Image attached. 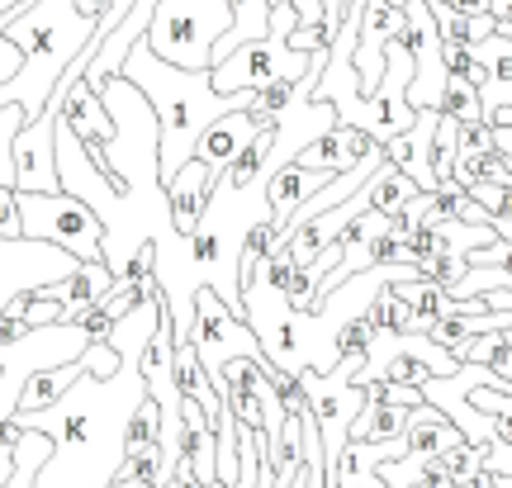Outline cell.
I'll return each mask as SVG.
<instances>
[{
  "mask_svg": "<svg viewBox=\"0 0 512 488\" xmlns=\"http://www.w3.org/2000/svg\"><path fill=\"white\" fill-rule=\"evenodd\" d=\"M162 327L157 304L128 313L114 327L110 342L124 351V365L114 380H91L81 375L72 394L53 403L48 413H15L24 432L53 436V460L38 474V488H110L114 474L124 470V436L133 413L143 408L147 380H143V351L152 346Z\"/></svg>",
  "mask_w": 512,
  "mask_h": 488,
  "instance_id": "obj_1",
  "label": "cell"
},
{
  "mask_svg": "<svg viewBox=\"0 0 512 488\" xmlns=\"http://www.w3.org/2000/svg\"><path fill=\"white\" fill-rule=\"evenodd\" d=\"M124 81H133L147 95V105L157 109V124H162V185H171L185 171V162L200 157L204 133L238 114L252 109L256 95H219L214 91V76L209 72H181L152 53L147 43H138L124 62Z\"/></svg>",
  "mask_w": 512,
  "mask_h": 488,
  "instance_id": "obj_2",
  "label": "cell"
},
{
  "mask_svg": "<svg viewBox=\"0 0 512 488\" xmlns=\"http://www.w3.org/2000/svg\"><path fill=\"white\" fill-rule=\"evenodd\" d=\"M228 29H233L228 0H162L143 43L181 72H214V48Z\"/></svg>",
  "mask_w": 512,
  "mask_h": 488,
  "instance_id": "obj_3",
  "label": "cell"
},
{
  "mask_svg": "<svg viewBox=\"0 0 512 488\" xmlns=\"http://www.w3.org/2000/svg\"><path fill=\"white\" fill-rule=\"evenodd\" d=\"M24 237L29 242H53L76 261H105V223L86 199L76 195H19Z\"/></svg>",
  "mask_w": 512,
  "mask_h": 488,
  "instance_id": "obj_4",
  "label": "cell"
},
{
  "mask_svg": "<svg viewBox=\"0 0 512 488\" xmlns=\"http://www.w3.org/2000/svg\"><path fill=\"white\" fill-rule=\"evenodd\" d=\"M328 57H309L294 53L290 43H275V38H261V43H247L238 53L214 67V91L219 95H242V91H266L275 81H304L309 72H323Z\"/></svg>",
  "mask_w": 512,
  "mask_h": 488,
  "instance_id": "obj_5",
  "label": "cell"
},
{
  "mask_svg": "<svg viewBox=\"0 0 512 488\" xmlns=\"http://www.w3.org/2000/svg\"><path fill=\"white\" fill-rule=\"evenodd\" d=\"M91 346V337L76 323H57V327H34L24 342H10V375L0 380V422H10L19 413V394L29 375L38 370H53V365H72L81 361V351Z\"/></svg>",
  "mask_w": 512,
  "mask_h": 488,
  "instance_id": "obj_6",
  "label": "cell"
},
{
  "mask_svg": "<svg viewBox=\"0 0 512 488\" xmlns=\"http://www.w3.org/2000/svg\"><path fill=\"white\" fill-rule=\"evenodd\" d=\"M403 48L413 53V86H408V105L413 109H441V91H446V48H441L437 10L432 0H408L403 5Z\"/></svg>",
  "mask_w": 512,
  "mask_h": 488,
  "instance_id": "obj_7",
  "label": "cell"
},
{
  "mask_svg": "<svg viewBox=\"0 0 512 488\" xmlns=\"http://www.w3.org/2000/svg\"><path fill=\"white\" fill-rule=\"evenodd\" d=\"M81 271V261L72 252H62L53 242H0V313L10 308L15 294L29 290H53L62 280H72Z\"/></svg>",
  "mask_w": 512,
  "mask_h": 488,
  "instance_id": "obj_8",
  "label": "cell"
},
{
  "mask_svg": "<svg viewBox=\"0 0 512 488\" xmlns=\"http://www.w3.org/2000/svg\"><path fill=\"white\" fill-rule=\"evenodd\" d=\"M190 342L200 346L209 375H219L223 365L238 361V356H256L261 361V342H256L252 323L238 318L209 285H200V294H195V332H190Z\"/></svg>",
  "mask_w": 512,
  "mask_h": 488,
  "instance_id": "obj_9",
  "label": "cell"
},
{
  "mask_svg": "<svg viewBox=\"0 0 512 488\" xmlns=\"http://www.w3.org/2000/svg\"><path fill=\"white\" fill-rule=\"evenodd\" d=\"M403 34V10L389 0H366L361 10V38H356V72H361V100L380 91L389 43Z\"/></svg>",
  "mask_w": 512,
  "mask_h": 488,
  "instance_id": "obj_10",
  "label": "cell"
},
{
  "mask_svg": "<svg viewBox=\"0 0 512 488\" xmlns=\"http://www.w3.org/2000/svg\"><path fill=\"white\" fill-rule=\"evenodd\" d=\"M437 128H441V109H418V124L384 143V162L394 166V171H403L422 195H432V190H437V171H432V143H437Z\"/></svg>",
  "mask_w": 512,
  "mask_h": 488,
  "instance_id": "obj_11",
  "label": "cell"
},
{
  "mask_svg": "<svg viewBox=\"0 0 512 488\" xmlns=\"http://www.w3.org/2000/svg\"><path fill=\"white\" fill-rule=\"evenodd\" d=\"M332 181H337V176H328V171H309V166H299V162L271 171V176H266V209H271L275 228L285 233L294 218H299V209H304L313 195H323Z\"/></svg>",
  "mask_w": 512,
  "mask_h": 488,
  "instance_id": "obj_12",
  "label": "cell"
},
{
  "mask_svg": "<svg viewBox=\"0 0 512 488\" xmlns=\"http://www.w3.org/2000/svg\"><path fill=\"white\" fill-rule=\"evenodd\" d=\"M214 190H219V176H214L200 157H195V162H185L181 176L166 185V199H171V228H176V237H185V242L195 237V228H200V218H204V209H209Z\"/></svg>",
  "mask_w": 512,
  "mask_h": 488,
  "instance_id": "obj_13",
  "label": "cell"
},
{
  "mask_svg": "<svg viewBox=\"0 0 512 488\" xmlns=\"http://www.w3.org/2000/svg\"><path fill=\"white\" fill-rule=\"evenodd\" d=\"M57 124H67L86 143V152L91 157H100L105 147L114 143V114L105 109V100H100V91L95 86H72V95H67V105H62V114H57Z\"/></svg>",
  "mask_w": 512,
  "mask_h": 488,
  "instance_id": "obj_14",
  "label": "cell"
},
{
  "mask_svg": "<svg viewBox=\"0 0 512 488\" xmlns=\"http://www.w3.org/2000/svg\"><path fill=\"white\" fill-rule=\"evenodd\" d=\"M256 133H261V124H256V119L247 114V109H238V114H228V119H219V124L209 128V133H204V143H200V162L209 166V171H214V176L223 181V171H228V166H233V162L242 157V152L252 147Z\"/></svg>",
  "mask_w": 512,
  "mask_h": 488,
  "instance_id": "obj_15",
  "label": "cell"
},
{
  "mask_svg": "<svg viewBox=\"0 0 512 488\" xmlns=\"http://www.w3.org/2000/svg\"><path fill=\"white\" fill-rule=\"evenodd\" d=\"M460 441H465V432H460L456 422L441 413V408L422 403V408H413V422L403 432V455H446V451H456Z\"/></svg>",
  "mask_w": 512,
  "mask_h": 488,
  "instance_id": "obj_16",
  "label": "cell"
},
{
  "mask_svg": "<svg viewBox=\"0 0 512 488\" xmlns=\"http://www.w3.org/2000/svg\"><path fill=\"white\" fill-rule=\"evenodd\" d=\"M114 285H119V275H114L105 261H81V271H76L72 280L53 285V294L67 304V323H76L86 308L105 304V299L114 294Z\"/></svg>",
  "mask_w": 512,
  "mask_h": 488,
  "instance_id": "obj_17",
  "label": "cell"
},
{
  "mask_svg": "<svg viewBox=\"0 0 512 488\" xmlns=\"http://www.w3.org/2000/svg\"><path fill=\"white\" fill-rule=\"evenodd\" d=\"M86 375V365L72 361V365H53V370H38V375H29V384H24V394H19V413H48L53 403H62V398L72 394V384Z\"/></svg>",
  "mask_w": 512,
  "mask_h": 488,
  "instance_id": "obj_18",
  "label": "cell"
},
{
  "mask_svg": "<svg viewBox=\"0 0 512 488\" xmlns=\"http://www.w3.org/2000/svg\"><path fill=\"white\" fill-rule=\"evenodd\" d=\"M389 290L399 294L403 304L413 308V313H418V318H422L427 327L441 323V318H456V313H465V299L446 294L441 285H427V280H418V275H413V280H394Z\"/></svg>",
  "mask_w": 512,
  "mask_h": 488,
  "instance_id": "obj_19",
  "label": "cell"
},
{
  "mask_svg": "<svg viewBox=\"0 0 512 488\" xmlns=\"http://www.w3.org/2000/svg\"><path fill=\"white\" fill-rule=\"evenodd\" d=\"M299 166H309V171H328V176H347V171H356L351 147H347V124L337 119L328 133H318V138L299 152Z\"/></svg>",
  "mask_w": 512,
  "mask_h": 488,
  "instance_id": "obj_20",
  "label": "cell"
},
{
  "mask_svg": "<svg viewBox=\"0 0 512 488\" xmlns=\"http://www.w3.org/2000/svg\"><path fill=\"white\" fill-rule=\"evenodd\" d=\"M408 422H413V408H394V403H370L361 408V417L351 422V441H399L408 432Z\"/></svg>",
  "mask_w": 512,
  "mask_h": 488,
  "instance_id": "obj_21",
  "label": "cell"
},
{
  "mask_svg": "<svg viewBox=\"0 0 512 488\" xmlns=\"http://www.w3.org/2000/svg\"><path fill=\"white\" fill-rule=\"evenodd\" d=\"M370 327H375V337H427V323H422L418 313L403 304L389 285H384L380 299L370 304Z\"/></svg>",
  "mask_w": 512,
  "mask_h": 488,
  "instance_id": "obj_22",
  "label": "cell"
},
{
  "mask_svg": "<svg viewBox=\"0 0 512 488\" xmlns=\"http://www.w3.org/2000/svg\"><path fill=\"white\" fill-rule=\"evenodd\" d=\"M366 195H370V209H380L384 218H394L399 209H408V204H413V199H418L422 190H418L413 181H408L403 171H394V166L384 162L380 171H375V176L366 181Z\"/></svg>",
  "mask_w": 512,
  "mask_h": 488,
  "instance_id": "obj_23",
  "label": "cell"
},
{
  "mask_svg": "<svg viewBox=\"0 0 512 488\" xmlns=\"http://www.w3.org/2000/svg\"><path fill=\"white\" fill-rule=\"evenodd\" d=\"M441 114H446L451 124H484V100H479V86H470L465 76H446Z\"/></svg>",
  "mask_w": 512,
  "mask_h": 488,
  "instance_id": "obj_24",
  "label": "cell"
},
{
  "mask_svg": "<svg viewBox=\"0 0 512 488\" xmlns=\"http://www.w3.org/2000/svg\"><path fill=\"white\" fill-rule=\"evenodd\" d=\"M375 327H370V313H356L347 323L337 327V337H332V365L347 361V356H370L375 351Z\"/></svg>",
  "mask_w": 512,
  "mask_h": 488,
  "instance_id": "obj_25",
  "label": "cell"
},
{
  "mask_svg": "<svg viewBox=\"0 0 512 488\" xmlns=\"http://www.w3.org/2000/svg\"><path fill=\"white\" fill-rule=\"evenodd\" d=\"M456 133H460V124H451V119L441 114L437 143H432V171H437V190H446V185H451V176H456V157H460Z\"/></svg>",
  "mask_w": 512,
  "mask_h": 488,
  "instance_id": "obj_26",
  "label": "cell"
},
{
  "mask_svg": "<svg viewBox=\"0 0 512 488\" xmlns=\"http://www.w3.org/2000/svg\"><path fill=\"white\" fill-rule=\"evenodd\" d=\"M441 29V48H475V15H465L456 5H432Z\"/></svg>",
  "mask_w": 512,
  "mask_h": 488,
  "instance_id": "obj_27",
  "label": "cell"
},
{
  "mask_svg": "<svg viewBox=\"0 0 512 488\" xmlns=\"http://www.w3.org/2000/svg\"><path fill=\"white\" fill-rule=\"evenodd\" d=\"M81 365H86L91 380H114L119 365H124V351H119L114 342H91L86 351H81Z\"/></svg>",
  "mask_w": 512,
  "mask_h": 488,
  "instance_id": "obj_28",
  "label": "cell"
},
{
  "mask_svg": "<svg viewBox=\"0 0 512 488\" xmlns=\"http://www.w3.org/2000/svg\"><path fill=\"white\" fill-rule=\"evenodd\" d=\"M24 323H29V327L67 323V304H62L53 290H34V294H29V308H24Z\"/></svg>",
  "mask_w": 512,
  "mask_h": 488,
  "instance_id": "obj_29",
  "label": "cell"
},
{
  "mask_svg": "<svg viewBox=\"0 0 512 488\" xmlns=\"http://www.w3.org/2000/svg\"><path fill=\"white\" fill-rule=\"evenodd\" d=\"M475 57L489 67V76H494L498 86H512V43H503V38H484V43H475Z\"/></svg>",
  "mask_w": 512,
  "mask_h": 488,
  "instance_id": "obj_30",
  "label": "cell"
},
{
  "mask_svg": "<svg viewBox=\"0 0 512 488\" xmlns=\"http://www.w3.org/2000/svg\"><path fill=\"white\" fill-rule=\"evenodd\" d=\"M465 271H470V261H465V256H432V261H422V266H418V280L441 285V290L451 294V285H456Z\"/></svg>",
  "mask_w": 512,
  "mask_h": 488,
  "instance_id": "obj_31",
  "label": "cell"
},
{
  "mask_svg": "<svg viewBox=\"0 0 512 488\" xmlns=\"http://www.w3.org/2000/svg\"><path fill=\"white\" fill-rule=\"evenodd\" d=\"M503 337H508V332H479V337H470V342H460L451 356H456L460 365H489L498 356Z\"/></svg>",
  "mask_w": 512,
  "mask_h": 488,
  "instance_id": "obj_32",
  "label": "cell"
},
{
  "mask_svg": "<svg viewBox=\"0 0 512 488\" xmlns=\"http://www.w3.org/2000/svg\"><path fill=\"white\" fill-rule=\"evenodd\" d=\"M0 242H24V214H19V190L0 185Z\"/></svg>",
  "mask_w": 512,
  "mask_h": 488,
  "instance_id": "obj_33",
  "label": "cell"
},
{
  "mask_svg": "<svg viewBox=\"0 0 512 488\" xmlns=\"http://www.w3.org/2000/svg\"><path fill=\"white\" fill-rule=\"evenodd\" d=\"M456 143H460V157H489V152H494V128L489 124H460Z\"/></svg>",
  "mask_w": 512,
  "mask_h": 488,
  "instance_id": "obj_34",
  "label": "cell"
},
{
  "mask_svg": "<svg viewBox=\"0 0 512 488\" xmlns=\"http://www.w3.org/2000/svg\"><path fill=\"white\" fill-rule=\"evenodd\" d=\"M299 34V10L294 0H271V38L275 43H290Z\"/></svg>",
  "mask_w": 512,
  "mask_h": 488,
  "instance_id": "obj_35",
  "label": "cell"
},
{
  "mask_svg": "<svg viewBox=\"0 0 512 488\" xmlns=\"http://www.w3.org/2000/svg\"><path fill=\"white\" fill-rule=\"evenodd\" d=\"M484 124H489V128H512V100H508V105H489V109H484Z\"/></svg>",
  "mask_w": 512,
  "mask_h": 488,
  "instance_id": "obj_36",
  "label": "cell"
},
{
  "mask_svg": "<svg viewBox=\"0 0 512 488\" xmlns=\"http://www.w3.org/2000/svg\"><path fill=\"white\" fill-rule=\"evenodd\" d=\"M413 488H465V479H456V474H441V470H432L422 484H413Z\"/></svg>",
  "mask_w": 512,
  "mask_h": 488,
  "instance_id": "obj_37",
  "label": "cell"
},
{
  "mask_svg": "<svg viewBox=\"0 0 512 488\" xmlns=\"http://www.w3.org/2000/svg\"><path fill=\"white\" fill-rule=\"evenodd\" d=\"M323 5H328V0H294V10H299V29H304V24H313Z\"/></svg>",
  "mask_w": 512,
  "mask_h": 488,
  "instance_id": "obj_38",
  "label": "cell"
},
{
  "mask_svg": "<svg viewBox=\"0 0 512 488\" xmlns=\"http://www.w3.org/2000/svg\"><path fill=\"white\" fill-rule=\"evenodd\" d=\"M76 10H81V15L86 19H95V24H100V15H105V10H110L114 0H72Z\"/></svg>",
  "mask_w": 512,
  "mask_h": 488,
  "instance_id": "obj_39",
  "label": "cell"
},
{
  "mask_svg": "<svg viewBox=\"0 0 512 488\" xmlns=\"http://www.w3.org/2000/svg\"><path fill=\"white\" fill-rule=\"evenodd\" d=\"M10 479H15V446L0 451V488H10Z\"/></svg>",
  "mask_w": 512,
  "mask_h": 488,
  "instance_id": "obj_40",
  "label": "cell"
},
{
  "mask_svg": "<svg viewBox=\"0 0 512 488\" xmlns=\"http://www.w3.org/2000/svg\"><path fill=\"white\" fill-rule=\"evenodd\" d=\"M489 5L494 0H456V10H465V15H489Z\"/></svg>",
  "mask_w": 512,
  "mask_h": 488,
  "instance_id": "obj_41",
  "label": "cell"
},
{
  "mask_svg": "<svg viewBox=\"0 0 512 488\" xmlns=\"http://www.w3.org/2000/svg\"><path fill=\"white\" fill-rule=\"evenodd\" d=\"M110 488H152V484H143V479H138V474L119 470V474H114V484H110Z\"/></svg>",
  "mask_w": 512,
  "mask_h": 488,
  "instance_id": "obj_42",
  "label": "cell"
},
{
  "mask_svg": "<svg viewBox=\"0 0 512 488\" xmlns=\"http://www.w3.org/2000/svg\"><path fill=\"white\" fill-rule=\"evenodd\" d=\"M489 15H494V19H512V0H494V5H489Z\"/></svg>",
  "mask_w": 512,
  "mask_h": 488,
  "instance_id": "obj_43",
  "label": "cell"
},
{
  "mask_svg": "<svg viewBox=\"0 0 512 488\" xmlns=\"http://www.w3.org/2000/svg\"><path fill=\"white\" fill-rule=\"evenodd\" d=\"M432 5H456V0H432Z\"/></svg>",
  "mask_w": 512,
  "mask_h": 488,
  "instance_id": "obj_44",
  "label": "cell"
},
{
  "mask_svg": "<svg viewBox=\"0 0 512 488\" xmlns=\"http://www.w3.org/2000/svg\"><path fill=\"white\" fill-rule=\"evenodd\" d=\"M204 488H228V484H204Z\"/></svg>",
  "mask_w": 512,
  "mask_h": 488,
  "instance_id": "obj_45",
  "label": "cell"
},
{
  "mask_svg": "<svg viewBox=\"0 0 512 488\" xmlns=\"http://www.w3.org/2000/svg\"><path fill=\"white\" fill-rule=\"evenodd\" d=\"M166 488H171V484H166Z\"/></svg>",
  "mask_w": 512,
  "mask_h": 488,
  "instance_id": "obj_46",
  "label": "cell"
}]
</instances>
